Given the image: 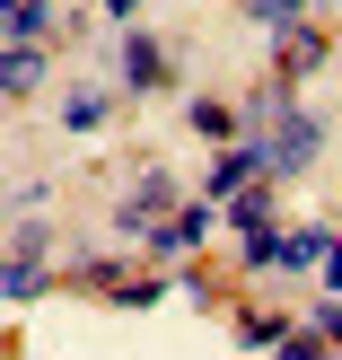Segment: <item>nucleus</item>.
Masks as SVG:
<instances>
[{
	"label": "nucleus",
	"mask_w": 342,
	"mask_h": 360,
	"mask_svg": "<svg viewBox=\"0 0 342 360\" xmlns=\"http://www.w3.org/2000/svg\"><path fill=\"white\" fill-rule=\"evenodd\" d=\"M316 150H325V123H316V115H298V105H281V123H272V176L316 167Z\"/></svg>",
	"instance_id": "f257e3e1"
},
{
	"label": "nucleus",
	"mask_w": 342,
	"mask_h": 360,
	"mask_svg": "<svg viewBox=\"0 0 342 360\" xmlns=\"http://www.w3.org/2000/svg\"><path fill=\"white\" fill-rule=\"evenodd\" d=\"M123 79H132V88H158V79H167V53H158L150 35H123Z\"/></svg>",
	"instance_id": "f03ea898"
},
{
	"label": "nucleus",
	"mask_w": 342,
	"mask_h": 360,
	"mask_svg": "<svg viewBox=\"0 0 342 360\" xmlns=\"http://www.w3.org/2000/svg\"><path fill=\"white\" fill-rule=\"evenodd\" d=\"M325 62V35L316 27H281V79H298V70H316Z\"/></svg>",
	"instance_id": "7ed1b4c3"
},
{
	"label": "nucleus",
	"mask_w": 342,
	"mask_h": 360,
	"mask_svg": "<svg viewBox=\"0 0 342 360\" xmlns=\"http://www.w3.org/2000/svg\"><path fill=\"white\" fill-rule=\"evenodd\" d=\"M0 9H9V44H44V35H53L44 0H0Z\"/></svg>",
	"instance_id": "20e7f679"
},
{
	"label": "nucleus",
	"mask_w": 342,
	"mask_h": 360,
	"mask_svg": "<svg viewBox=\"0 0 342 360\" xmlns=\"http://www.w3.org/2000/svg\"><path fill=\"white\" fill-rule=\"evenodd\" d=\"M35 79H44V44H18L9 62H0V88H9V97H27Z\"/></svg>",
	"instance_id": "39448f33"
},
{
	"label": "nucleus",
	"mask_w": 342,
	"mask_h": 360,
	"mask_svg": "<svg viewBox=\"0 0 342 360\" xmlns=\"http://www.w3.org/2000/svg\"><path fill=\"white\" fill-rule=\"evenodd\" d=\"M228 229H246V238H263V229H272V193H263V185H246L237 202H228Z\"/></svg>",
	"instance_id": "423d86ee"
},
{
	"label": "nucleus",
	"mask_w": 342,
	"mask_h": 360,
	"mask_svg": "<svg viewBox=\"0 0 342 360\" xmlns=\"http://www.w3.org/2000/svg\"><path fill=\"white\" fill-rule=\"evenodd\" d=\"M193 132H211V141H228V132H237V115H228L220 97H193Z\"/></svg>",
	"instance_id": "0eeeda50"
},
{
	"label": "nucleus",
	"mask_w": 342,
	"mask_h": 360,
	"mask_svg": "<svg viewBox=\"0 0 342 360\" xmlns=\"http://www.w3.org/2000/svg\"><path fill=\"white\" fill-rule=\"evenodd\" d=\"M62 123H70V132H97V123H105V97H88V88L62 97Z\"/></svg>",
	"instance_id": "6e6552de"
},
{
	"label": "nucleus",
	"mask_w": 342,
	"mask_h": 360,
	"mask_svg": "<svg viewBox=\"0 0 342 360\" xmlns=\"http://www.w3.org/2000/svg\"><path fill=\"white\" fill-rule=\"evenodd\" d=\"M281 360H334L325 334H281Z\"/></svg>",
	"instance_id": "1a4fd4ad"
},
{
	"label": "nucleus",
	"mask_w": 342,
	"mask_h": 360,
	"mask_svg": "<svg viewBox=\"0 0 342 360\" xmlns=\"http://www.w3.org/2000/svg\"><path fill=\"white\" fill-rule=\"evenodd\" d=\"M44 290V264H9V299H35Z\"/></svg>",
	"instance_id": "9d476101"
},
{
	"label": "nucleus",
	"mask_w": 342,
	"mask_h": 360,
	"mask_svg": "<svg viewBox=\"0 0 342 360\" xmlns=\"http://www.w3.org/2000/svg\"><path fill=\"white\" fill-rule=\"evenodd\" d=\"M237 334H246V343H272V352H281V334H290V326H281V316H246Z\"/></svg>",
	"instance_id": "9b49d317"
},
{
	"label": "nucleus",
	"mask_w": 342,
	"mask_h": 360,
	"mask_svg": "<svg viewBox=\"0 0 342 360\" xmlns=\"http://www.w3.org/2000/svg\"><path fill=\"white\" fill-rule=\"evenodd\" d=\"M316 334H325V343H342V290H334V299H316Z\"/></svg>",
	"instance_id": "f8f14e48"
},
{
	"label": "nucleus",
	"mask_w": 342,
	"mask_h": 360,
	"mask_svg": "<svg viewBox=\"0 0 342 360\" xmlns=\"http://www.w3.org/2000/svg\"><path fill=\"white\" fill-rule=\"evenodd\" d=\"M255 18H272V27H298V0H255Z\"/></svg>",
	"instance_id": "ddd939ff"
},
{
	"label": "nucleus",
	"mask_w": 342,
	"mask_h": 360,
	"mask_svg": "<svg viewBox=\"0 0 342 360\" xmlns=\"http://www.w3.org/2000/svg\"><path fill=\"white\" fill-rule=\"evenodd\" d=\"M325 290H342V238L325 246Z\"/></svg>",
	"instance_id": "4468645a"
},
{
	"label": "nucleus",
	"mask_w": 342,
	"mask_h": 360,
	"mask_svg": "<svg viewBox=\"0 0 342 360\" xmlns=\"http://www.w3.org/2000/svg\"><path fill=\"white\" fill-rule=\"evenodd\" d=\"M105 9H114V18H132V9H140V0H105Z\"/></svg>",
	"instance_id": "2eb2a0df"
}]
</instances>
